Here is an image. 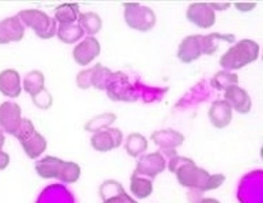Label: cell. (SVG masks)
I'll return each mask as SVG.
<instances>
[{
  "mask_svg": "<svg viewBox=\"0 0 263 203\" xmlns=\"http://www.w3.org/2000/svg\"><path fill=\"white\" fill-rule=\"evenodd\" d=\"M169 170L177 175L179 184L198 192L217 189L225 181L222 174H209L202 168H198L192 159L173 156L169 160Z\"/></svg>",
  "mask_w": 263,
  "mask_h": 203,
  "instance_id": "cell-1",
  "label": "cell"
},
{
  "mask_svg": "<svg viewBox=\"0 0 263 203\" xmlns=\"http://www.w3.org/2000/svg\"><path fill=\"white\" fill-rule=\"evenodd\" d=\"M259 46L252 39H241L233 45L220 57V66L225 70H238L246 65L254 63L258 58Z\"/></svg>",
  "mask_w": 263,
  "mask_h": 203,
  "instance_id": "cell-2",
  "label": "cell"
},
{
  "mask_svg": "<svg viewBox=\"0 0 263 203\" xmlns=\"http://www.w3.org/2000/svg\"><path fill=\"white\" fill-rule=\"evenodd\" d=\"M13 136L20 140L24 152L31 159H37L47 148L46 138L34 130L33 124L28 118H22L20 127Z\"/></svg>",
  "mask_w": 263,
  "mask_h": 203,
  "instance_id": "cell-3",
  "label": "cell"
},
{
  "mask_svg": "<svg viewBox=\"0 0 263 203\" xmlns=\"http://www.w3.org/2000/svg\"><path fill=\"white\" fill-rule=\"evenodd\" d=\"M21 23L26 25L34 31V33L42 39H48L55 36L58 27L56 21L53 18L48 17L45 12L37 9H27L21 10L17 14Z\"/></svg>",
  "mask_w": 263,
  "mask_h": 203,
  "instance_id": "cell-4",
  "label": "cell"
},
{
  "mask_svg": "<svg viewBox=\"0 0 263 203\" xmlns=\"http://www.w3.org/2000/svg\"><path fill=\"white\" fill-rule=\"evenodd\" d=\"M123 7H125L126 23L133 29L147 32L157 23V17L150 8L141 4H128V3H126Z\"/></svg>",
  "mask_w": 263,
  "mask_h": 203,
  "instance_id": "cell-5",
  "label": "cell"
},
{
  "mask_svg": "<svg viewBox=\"0 0 263 203\" xmlns=\"http://www.w3.org/2000/svg\"><path fill=\"white\" fill-rule=\"evenodd\" d=\"M152 140L155 145L159 146L162 150L159 152L163 156H176V149L184 143V136L178 131H174L172 128L167 130L155 131L152 135Z\"/></svg>",
  "mask_w": 263,
  "mask_h": 203,
  "instance_id": "cell-6",
  "label": "cell"
},
{
  "mask_svg": "<svg viewBox=\"0 0 263 203\" xmlns=\"http://www.w3.org/2000/svg\"><path fill=\"white\" fill-rule=\"evenodd\" d=\"M22 121V109L15 102L0 104V130L14 135Z\"/></svg>",
  "mask_w": 263,
  "mask_h": 203,
  "instance_id": "cell-7",
  "label": "cell"
},
{
  "mask_svg": "<svg viewBox=\"0 0 263 203\" xmlns=\"http://www.w3.org/2000/svg\"><path fill=\"white\" fill-rule=\"evenodd\" d=\"M165 157L159 151L144 155L136 165L135 174L147 177V179H154L155 177L164 172Z\"/></svg>",
  "mask_w": 263,
  "mask_h": 203,
  "instance_id": "cell-8",
  "label": "cell"
},
{
  "mask_svg": "<svg viewBox=\"0 0 263 203\" xmlns=\"http://www.w3.org/2000/svg\"><path fill=\"white\" fill-rule=\"evenodd\" d=\"M187 18L200 28H210L215 25V10L209 3H192L187 9Z\"/></svg>",
  "mask_w": 263,
  "mask_h": 203,
  "instance_id": "cell-9",
  "label": "cell"
},
{
  "mask_svg": "<svg viewBox=\"0 0 263 203\" xmlns=\"http://www.w3.org/2000/svg\"><path fill=\"white\" fill-rule=\"evenodd\" d=\"M93 149L99 152L111 151L120 148L122 144V132L119 128H106L93 135L90 138Z\"/></svg>",
  "mask_w": 263,
  "mask_h": 203,
  "instance_id": "cell-10",
  "label": "cell"
},
{
  "mask_svg": "<svg viewBox=\"0 0 263 203\" xmlns=\"http://www.w3.org/2000/svg\"><path fill=\"white\" fill-rule=\"evenodd\" d=\"M101 53V45L96 37H87L72 51V57L78 65L85 66L92 63Z\"/></svg>",
  "mask_w": 263,
  "mask_h": 203,
  "instance_id": "cell-11",
  "label": "cell"
},
{
  "mask_svg": "<svg viewBox=\"0 0 263 203\" xmlns=\"http://www.w3.org/2000/svg\"><path fill=\"white\" fill-rule=\"evenodd\" d=\"M24 37V27L17 15L0 21V45L20 42Z\"/></svg>",
  "mask_w": 263,
  "mask_h": 203,
  "instance_id": "cell-12",
  "label": "cell"
},
{
  "mask_svg": "<svg viewBox=\"0 0 263 203\" xmlns=\"http://www.w3.org/2000/svg\"><path fill=\"white\" fill-rule=\"evenodd\" d=\"M225 102L232 107V109L234 108L241 114H247L252 108L251 97L238 85H233L225 90Z\"/></svg>",
  "mask_w": 263,
  "mask_h": 203,
  "instance_id": "cell-13",
  "label": "cell"
},
{
  "mask_svg": "<svg viewBox=\"0 0 263 203\" xmlns=\"http://www.w3.org/2000/svg\"><path fill=\"white\" fill-rule=\"evenodd\" d=\"M22 92L21 75L14 69H7L0 73V93L5 97L18 98Z\"/></svg>",
  "mask_w": 263,
  "mask_h": 203,
  "instance_id": "cell-14",
  "label": "cell"
},
{
  "mask_svg": "<svg viewBox=\"0 0 263 203\" xmlns=\"http://www.w3.org/2000/svg\"><path fill=\"white\" fill-rule=\"evenodd\" d=\"M201 34H193L189 36L181 42L178 49V58L184 64H190L192 61L197 60L202 55L201 49Z\"/></svg>",
  "mask_w": 263,
  "mask_h": 203,
  "instance_id": "cell-15",
  "label": "cell"
},
{
  "mask_svg": "<svg viewBox=\"0 0 263 203\" xmlns=\"http://www.w3.org/2000/svg\"><path fill=\"white\" fill-rule=\"evenodd\" d=\"M209 118H210L211 125L216 128L229 126L233 118L232 107L225 100H215L209 111Z\"/></svg>",
  "mask_w": 263,
  "mask_h": 203,
  "instance_id": "cell-16",
  "label": "cell"
},
{
  "mask_svg": "<svg viewBox=\"0 0 263 203\" xmlns=\"http://www.w3.org/2000/svg\"><path fill=\"white\" fill-rule=\"evenodd\" d=\"M63 164L64 160L59 159V157L46 156L36 163V172L44 179H59L61 169H63Z\"/></svg>",
  "mask_w": 263,
  "mask_h": 203,
  "instance_id": "cell-17",
  "label": "cell"
},
{
  "mask_svg": "<svg viewBox=\"0 0 263 203\" xmlns=\"http://www.w3.org/2000/svg\"><path fill=\"white\" fill-rule=\"evenodd\" d=\"M112 79H114V73L102 64H96L90 69V85L95 87L96 89H107L111 84Z\"/></svg>",
  "mask_w": 263,
  "mask_h": 203,
  "instance_id": "cell-18",
  "label": "cell"
},
{
  "mask_svg": "<svg viewBox=\"0 0 263 203\" xmlns=\"http://www.w3.org/2000/svg\"><path fill=\"white\" fill-rule=\"evenodd\" d=\"M221 42L228 44H234L235 36L233 34H221V33H211L208 36H202L201 38V49L205 55H214L219 49V45Z\"/></svg>",
  "mask_w": 263,
  "mask_h": 203,
  "instance_id": "cell-19",
  "label": "cell"
},
{
  "mask_svg": "<svg viewBox=\"0 0 263 203\" xmlns=\"http://www.w3.org/2000/svg\"><path fill=\"white\" fill-rule=\"evenodd\" d=\"M130 191L136 198H147V197L153 193L152 179L141 177V175H138L134 173L130 179Z\"/></svg>",
  "mask_w": 263,
  "mask_h": 203,
  "instance_id": "cell-20",
  "label": "cell"
},
{
  "mask_svg": "<svg viewBox=\"0 0 263 203\" xmlns=\"http://www.w3.org/2000/svg\"><path fill=\"white\" fill-rule=\"evenodd\" d=\"M23 88L31 98H34L37 94L45 89V76L41 71L33 70L26 74L23 80Z\"/></svg>",
  "mask_w": 263,
  "mask_h": 203,
  "instance_id": "cell-21",
  "label": "cell"
},
{
  "mask_svg": "<svg viewBox=\"0 0 263 203\" xmlns=\"http://www.w3.org/2000/svg\"><path fill=\"white\" fill-rule=\"evenodd\" d=\"M79 14V5L66 3V4H61L56 8L53 19L60 25H72L78 21Z\"/></svg>",
  "mask_w": 263,
  "mask_h": 203,
  "instance_id": "cell-22",
  "label": "cell"
},
{
  "mask_svg": "<svg viewBox=\"0 0 263 203\" xmlns=\"http://www.w3.org/2000/svg\"><path fill=\"white\" fill-rule=\"evenodd\" d=\"M78 25L82 27L84 33H88L90 37H93L96 33L101 31L102 19L97 13H80L79 17H78Z\"/></svg>",
  "mask_w": 263,
  "mask_h": 203,
  "instance_id": "cell-23",
  "label": "cell"
},
{
  "mask_svg": "<svg viewBox=\"0 0 263 203\" xmlns=\"http://www.w3.org/2000/svg\"><path fill=\"white\" fill-rule=\"evenodd\" d=\"M59 39L63 41L64 44H74V42L79 41L84 34V31L82 29L78 23H72V25H60V27L56 31Z\"/></svg>",
  "mask_w": 263,
  "mask_h": 203,
  "instance_id": "cell-24",
  "label": "cell"
},
{
  "mask_svg": "<svg viewBox=\"0 0 263 203\" xmlns=\"http://www.w3.org/2000/svg\"><path fill=\"white\" fill-rule=\"evenodd\" d=\"M125 149L127 151V154L133 157L140 156L141 154H144L147 149V141L140 133H131L127 136V140H126Z\"/></svg>",
  "mask_w": 263,
  "mask_h": 203,
  "instance_id": "cell-25",
  "label": "cell"
},
{
  "mask_svg": "<svg viewBox=\"0 0 263 203\" xmlns=\"http://www.w3.org/2000/svg\"><path fill=\"white\" fill-rule=\"evenodd\" d=\"M238 84V75L229 71H219L211 79V85L217 90H227L228 88Z\"/></svg>",
  "mask_w": 263,
  "mask_h": 203,
  "instance_id": "cell-26",
  "label": "cell"
},
{
  "mask_svg": "<svg viewBox=\"0 0 263 203\" xmlns=\"http://www.w3.org/2000/svg\"><path fill=\"white\" fill-rule=\"evenodd\" d=\"M80 167L74 161H64L63 169H61L59 180L64 183H75L80 178Z\"/></svg>",
  "mask_w": 263,
  "mask_h": 203,
  "instance_id": "cell-27",
  "label": "cell"
},
{
  "mask_svg": "<svg viewBox=\"0 0 263 203\" xmlns=\"http://www.w3.org/2000/svg\"><path fill=\"white\" fill-rule=\"evenodd\" d=\"M116 119V116L114 113H104L99 114V116L95 117L93 119H90L87 125H85V130L89 131V132H99L103 128H108L109 125Z\"/></svg>",
  "mask_w": 263,
  "mask_h": 203,
  "instance_id": "cell-28",
  "label": "cell"
},
{
  "mask_svg": "<svg viewBox=\"0 0 263 203\" xmlns=\"http://www.w3.org/2000/svg\"><path fill=\"white\" fill-rule=\"evenodd\" d=\"M32 102H33L34 106L39 107V108L48 109L51 106H52L53 99H52V95L50 94V92L45 88L40 94H37L36 97L32 98Z\"/></svg>",
  "mask_w": 263,
  "mask_h": 203,
  "instance_id": "cell-29",
  "label": "cell"
},
{
  "mask_svg": "<svg viewBox=\"0 0 263 203\" xmlns=\"http://www.w3.org/2000/svg\"><path fill=\"white\" fill-rule=\"evenodd\" d=\"M104 203H138V202L134 201L131 197H128L127 194L125 193V191L121 188L119 194H116V196H114V197H111V198L106 199Z\"/></svg>",
  "mask_w": 263,
  "mask_h": 203,
  "instance_id": "cell-30",
  "label": "cell"
},
{
  "mask_svg": "<svg viewBox=\"0 0 263 203\" xmlns=\"http://www.w3.org/2000/svg\"><path fill=\"white\" fill-rule=\"evenodd\" d=\"M10 157L7 152L0 150V170H4L9 165Z\"/></svg>",
  "mask_w": 263,
  "mask_h": 203,
  "instance_id": "cell-31",
  "label": "cell"
},
{
  "mask_svg": "<svg viewBox=\"0 0 263 203\" xmlns=\"http://www.w3.org/2000/svg\"><path fill=\"white\" fill-rule=\"evenodd\" d=\"M235 7H237L240 12H249V10H252L256 7V4H254V3H251V4H241V3H238V4H235Z\"/></svg>",
  "mask_w": 263,
  "mask_h": 203,
  "instance_id": "cell-32",
  "label": "cell"
},
{
  "mask_svg": "<svg viewBox=\"0 0 263 203\" xmlns=\"http://www.w3.org/2000/svg\"><path fill=\"white\" fill-rule=\"evenodd\" d=\"M210 7L213 8L214 10H215V9L225 10V9H227V8L230 7V4H229V3H227V4H225V3H224V4H220V3H216V4H210Z\"/></svg>",
  "mask_w": 263,
  "mask_h": 203,
  "instance_id": "cell-33",
  "label": "cell"
},
{
  "mask_svg": "<svg viewBox=\"0 0 263 203\" xmlns=\"http://www.w3.org/2000/svg\"><path fill=\"white\" fill-rule=\"evenodd\" d=\"M193 203H220V202L215 198H201L200 201H196Z\"/></svg>",
  "mask_w": 263,
  "mask_h": 203,
  "instance_id": "cell-34",
  "label": "cell"
},
{
  "mask_svg": "<svg viewBox=\"0 0 263 203\" xmlns=\"http://www.w3.org/2000/svg\"><path fill=\"white\" fill-rule=\"evenodd\" d=\"M4 141H5V137L4 135H3V131L0 130V150H2V148L4 146Z\"/></svg>",
  "mask_w": 263,
  "mask_h": 203,
  "instance_id": "cell-35",
  "label": "cell"
}]
</instances>
